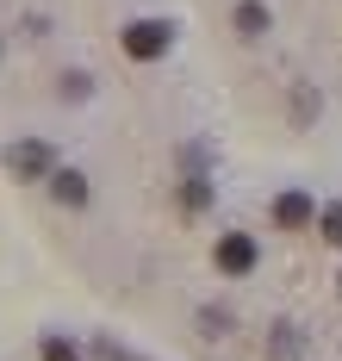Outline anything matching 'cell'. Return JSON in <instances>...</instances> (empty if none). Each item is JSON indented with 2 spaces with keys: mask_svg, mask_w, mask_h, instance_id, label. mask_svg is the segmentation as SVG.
<instances>
[{
  "mask_svg": "<svg viewBox=\"0 0 342 361\" xmlns=\"http://www.w3.org/2000/svg\"><path fill=\"white\" fill-rule=\"evenodd\" d=\"M317 231H324V243H336V250H342V200H336V206H324Z\"/></svg>",
  "mask_w": 342,
  "mask_h": 361,
  "instance_id": "ba28073f",
  "label": "cell"
},
{
  "mask_svg": "<svg viewBox=\"0 0 342 361\" xmlns=\"http://www.w3.org/2000/svg\"><path fill=\"white\" fill-rule=\"evenodd\" d=\"M118 44H125V56H131V63H156V56H168L175 25H168V19H131Z\"/></svg>",
  "mask_w": 342,
  "mask_h": 361,
  "instance_id": "6da1fadb",
  "label": "cell"
},
{
  "mask_svg": "<svg viewBox=\"0 0 342 361\" xmlns=\"http://www.w3.org/2000/svg\"><path fill=\"white\" fill-rule=\"evenodd\" d=\"M236 32L243 37H262L267 32V6L262 0H243V6H236Z\"/></svg>",
  "mask_w": 342,
  "mask_h": 361,
  "instance_id": "8992f818",
  "label": "cell"
},
{
  "mask_svg": "<svg viewBox=\"0 0 342 361\" xmlns=\"http://www.w3.org/2000/svg\"><path fill=\"white\" fill-rule=\"evenodd\" d=\"M44 361H81V355L63 343V336H44Z\"/></svg>",
  "mask_w": 342,
  "mask_h": 361,
  "instance_id": "9c48e42d",
  "label": "cell"
},
{
  "mask_svg": "<svg viewBox=\"0 0 342 361\" xmlns=\"http://www.w3.org/2000/svg\"><path fill=\"white\" fill-rule=\"evenodd\" d=\"M181 206H187V212H205V206H212V180H187V187H181Z\"/></svg>",
  "mask_w": 342,
  "mask_h": 361,
  "instance_id": "52a82bcc",
  "label": "cell"
},
{
  "mask_svg": "<svg viewBox=\"0 0 342 361\" xmlns=\"http://www.w3.org/2000/svg\"><path fill=\"white\" fill-rule=\"evenodd\" d=\"M50 193H56L63 206H87V180H81L75 169H56V175H50Z\"/></svg>",
  "mask_w": 342,
  "mask_h": 361,
  "instance_id": "5b68a950",
  "label": "cell"
},
{
  "mask_svg": "<svg viewBox=\"0 0 342 361\" xmlns=\"http://www.w3.org/2000/svg\"><path fill=\"white\" fill-rule=\"evenodd\" d=\"M311 218H317V206H311L305 193H280V200H274V224H280V231H305Z\"/></svg>",
  "mask_w": 342,
  "mask_h": 361,
  "instance_id": "277c9868",
  "label": "cell"
},
{
  "mask_svg": "<svg viewBox=\"0 0 342 361\" xmlns=\"http://www.w3.org/2000/svg\"><path fill=\"white\" fill-rule=\"evenodd\" d=\"M6 175L13 180H44V175H56V156H50V144H13L6 149Z\"/></svg>",
  "mask_w": 342,
  "mask_h": 361,
  "instance_id": "7a4b0ae2",
  "label": "cell"
},
{
  "mask_svg": "<svg viewBox=\"0 0 342 361\" xmlns=\"http://www.w3.org/2000/svg\"><path fill=\"white\" fill-rule=\"evenodd\" d=\"M255 237H249V231H224V237H218V250H212V262H218V268H224V274H249V268H255Z\"/></svg>",
  "mask_w": 342,
  "mask_h": 361,
  "instance_id": "3957f363",
  "label": "cell"
}]
</instances>
